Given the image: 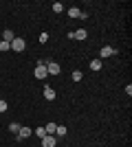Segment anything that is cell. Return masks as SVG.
<instances>
[{"instance_id": "7c38bea8", "label": "cell", "mask_w": 132, "mask_h": 147, "mask_svg": "<svg viewBox=\"0 0 132 147\" xmlns=\"http://www.w3.org/2000/svg\"><path fill=\"white\" fill-rule=\"evenodd\" d=\"M33 134H35V136L40 138V141H42L44 136H46V129H44V127H35V129H33Z\"/></svg>"}, {"instance_id": "9c48e42d", "label": "cell", "mask_w": 132, "mask_h": 147, "mask_svg": "<svg viewBox=\"0 0 132 147\" xmlns=\"http://www.w3.org/2000/svg\"><path fill=\"white\" fill-rule=\"evenodd\" d=\"M68 16H70V18H79V16H82V9H77V7H70V9H68Z\"/></svg>"}, {"instance_id": "277c9868", "label": "cell", "mask_w": 132, "mask_h": 147, "mask_svg": "<svg viewBox=\"0 0 132 147\" xmlns=\"http://www.w3.org/2000/svg\"><path fill=\"white\" fill-rule=\"evenodd\" d=\"M55 143H57V138H55V136H51V134H46L42 138V147H55Z\"/></svg>"}, {"instance_id": "5b68a950", "label": "cell", "mask_w": 132, "mask_h": 147, "mask_svg": "<svg viewBox=\"0 0 132 147\" xmlns=\"http://www.w3.org/2000/svg\"><path fill=\"white\" fill-rule=\"evenodd\" d=\"M31 134H33V129H31V127H20V132H18L16 136H18L20 141H24V138H29Z\"/></svg>"}, {"instance_id": "2e32d148", "label": "cell", "mask_w": 132, "mask_h": 147, "mask_svg": "<svg viewBox=\"0 0 132 147\" xmlns=\"http://www.w3.org/2000/svg\"><path fill=\"white\" fill-rule=\"evenodd\" d=\"M66 132H68V129L64 127V125H57V129H55V136H64Z\"/></svg>"}, {"instance_id": "ba28073f", "label": "cell", "mask_w": 132, "mask_h": 147, "mask_svg": "<svg viewBox=\"0 0 132 147\" xmlns=\"http://www.w3.org/2000/svg\"><path fill=\"white\" fill-rule=\"evenodd\" d=\"M86 35H88V33H86L84 29H77L75 33H73V37H75V40H86Z\"/></svg>"}, {"instance_id": "d6986e66", "label": "cell", "mask_w": 132, "mask_h": 147, "mask_svg": "<svg viewBox=\"0 0 132 147\" xmlns=\"http://www.w3.org/2000/svg\"><path fill=\"white\" fill-rule=\"evenodd\" d=\"M0 112H7V101H2V99H0Z\"/></svg>"}, {"instance_id": "e0dca14e", "label": "cell", "mask_w": 132, "mask_h": 147, "mask_svg": "<svg viewBox=\"0 0 132 147\" xmlns=\"http://www.w3.org/2000/svg\"><path fill=\"white\" fill-rule=\"evenodd\" d=\"M9 49H11V42H5V40H2V42H0V51L5 53V51H9Z\"/></svg>"}, {"instance_id": "8992f818", "label": "cell", "mask_w": 132, "mask_h": 147, "mask_svg": "<svg viewBox=\"0 0 132 147\" xmlns=\"http://www.w3.org/2000/svg\"><path fill=\"white\" fill-rule=\"evenodd\" d=\"M99 55L101 57H112V55H117V49H112V46H104Z\"/></svg>"}, {"instance_id": "ac0fdd59", "label": "cell", "mask_w": 132, "mask_h": 147, "mask_svg": "<svg viewBox=\"0 0 132 147\" xmlns=\"http://www.w3.org/2000/svg\"><path fill=\"white\" fill-rule=\"evenodd\" d=\"M82 77H84V75L79 73V70H75V73H73V81H79V79H82Z\"/></svg>"}, {"instance_id": "6da1fadb", "label": "cell", "mask_w": 132, "mask_h": 147, "mask_svg": "<svg viewBox=\"0 0 132 147\" xmlns=\"http://www.w3.org/2000/svg\"><path fill=\"white\" fill-rule=\"evenodd\" d=\"M33 75H35L38 79H46V77H49V73H46V61H44V59L35 66V73H33Z\"/></svg>"}, {"instance_id": "9a60e30c", "label": "cell", "mask_w": 132, "mask_h": 147, "mask_svg": "<svg viewBox=\"0 0 132 147\" xmlns=\"http://www.w3.org/2000/svg\"><path fill=\"white\" fill-rule=\"evenodd\" d=\"M51 9H53L55 13H62V11H64V5H62V2H55V5L51 7Z\"/></svg>"}, {"instance_id": "7a4b0ae2", "label": "cell", "mask_w": 132, "mask_h": 147, "mask_svg": "<svg viewBox=\"0 0 132 147\" xmlns=\"http://www.w3.org/2000/svg\"><path fill=\"white\" fill-rule=\"evenodd\" d=\"M24 46H26V42L22 40V37H13V42H11V49L16 51V53H22V51H24Z\"/></svg>"}, {"instance_id": "8fae6325", "label": "cell", "mask_w": 132, "mask_h": 147, "mask_svg": "<svg viewBox=\"0 0 132 147\" xmlns=\"http://www.w3.org/2000/svg\"><path fill=\"white\" fill-rule=\"evenodd\" d=\"M13 37H16V35H13V31H9V29L2 33V40H5V42H13Z\"/></svg>"}, {"instance_id": "4fadbf2b", "label": "cell", "mask_w": 132, "mask_h": 147, "mask_svg": "<svg viewBox=\"0 0 132 147\" xmlns=\"http://www.w3.org/2000/svg\"><path fill=\"white\" fill-rule=\"evenodd\" d=\"M20 127H22V125H20V123H16V121H13V123H9V132H13V134H18V132H20Z\"/></svg>"}, {"instance_id": "30bf717a", "label": "cell", "mask_w": 132, "mask_h": 147, "mask_svg": "<svg viewBox=\"0 0 132 147\" xmlns=\"http://www.w3.org/2000/svg\"><path fill=\"white\" fill-rule=\"evenodd\" d=\"M46 134H51V136H55V129H57V123H49V125H46Z\"/></svg>"}, {"instance_id": "52a82bcc", "label": "cell", "mask_w": 132, "mask_h": 147, "mask_svg": "<svg viewBox=\"0 0 132 147\" xmlns=\"http://www.w3.org/2000/svg\"><path fill=\"white\" fill-rule=\"evenodd\" d=\"M44 99H46V101H53V99H55V90L51 86H44Z\"/></svg>"}, {"instance_id": "3957f363", "label": "cell", "mask_w": 132, "mask_h": 147, "mask_svg": "<svg viewBox=\"0 0 132 147\" xmlns=\"http://www.w3.org/2000/svg\"><path fill=\"white\" fill-rule=\"evenodd\" d=\"M44 61H46V73H49V75H60V70H62V68H60V64L49 61V59H44Z\"/></svg>"}, {"instance_id": "5bb4252c", "label": "cell", "mask_w": 132, "mask_h": 147, "mask_svg": "<svg viewBox=\"0 0 132 147\" xmlns=\"http://www.w3.org/2000/svg\"><path fill=\"white\" fill-rule=\"evenodd\" d=\"M90 70H101V59H93L90 61Z\"/></svg>"}]
</instances>
